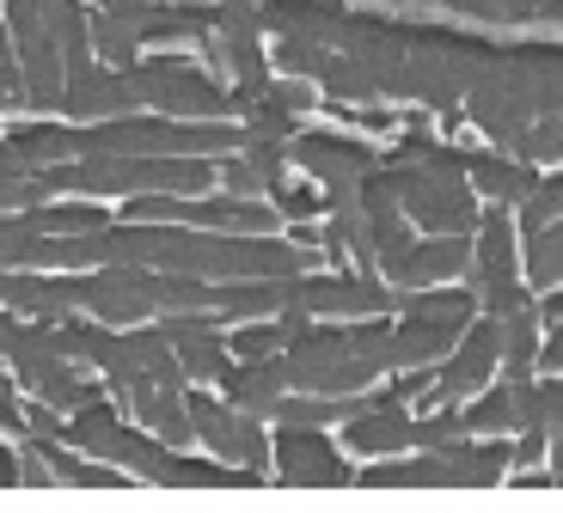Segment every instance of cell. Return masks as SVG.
Returning a JSON list of instances; mask_svg holds the SVG:
<instances>
[{
  "mask_svg": "<svg viewBox=\"0 0 563 513\" xmlns=\"http://www.w3.org/2000/svg\"><path fill=\"white\" fill-rule=\"evenodd\" d=\"M386 190L398 196L410 226L422 233H441V238H472V221H478V196L460 171V147H429L422 159H398V166L380 171Z\"/></svg>",
  "mask_w": 563,
  "mask_h": 513,
  "instance_id": "6da1fadb",
  "label": "cell"
},
{
  "mask_svg": "<svg viewBox=\"0 0 563 513\" xmlns=\"http://www.w3.org/2000/svg\"><path fill=\"white\" fill-rule=\"evenodd\" d=\"M288 305L307 319H331V324H355V319H380L393 312V293L362 269H338V276H288Z\"/></svg>",
  "mask_w": 563,
  "mask_h": 513,
  "instance_id": "3957f363",
  "label": "cell"
},
{
  "mask_svg": "<svg viewBox=\"0 0 563 513\" xmlns=\"http://www.w3.org/2000/svg\"><path fill=\"white\" fill-rule=\"evenodd\" d=\"M465 416V440L472 434H515L521 428V398H515V379H503V386H490L472 410H460Z\"/></svg>",
  "mask_w": 563,
  "mask_h": 513,
  "instance_id": "30bf717a",
  "label": "cell"
},
{
  "mask_svg": "<svg viewBox=\"0 0 563 513\" xmlns=\"http://www.w3.org/2000/svg\"><path fill=\"white\" fill-rule=\"evenodd\" d=\"M269 483L350 489L355 483V465L324 440V428H276V434H269Z\"/></svg>",
  "mask_w": 563,
  "mask_h": 513,
  "instance_id": "8992f818",
  "label": "cell"
},
{
  "mask_svg": "<svg viewBox=\"0 0 563 513\" xmlns=\"http://www.w3.org/2000/svg\"><path fill=\"white\" fill-rule=\"evenodd\" d=\"M521 288H563V221L539 226V233H527V276Z\"/></svg>",
  "mask_w": 563,
  "mask_h": 513,
  "instance_id": "8fae6325",
  "label": "cell"
},
{
  "mask_svg": "<svg viewBox=\"0 0 563 513\" xmlns=\"http://www.w3.org/2000/svg\"><path fill=\"white\" fill-rule=\"evenodd\" d=\"M221 398L233 403L240 416L269 422V416H276V403L288 398V367H282V355H264V361H233V373L221 379Z\"/></svg>",
  "mask_w": 563,
  "mask_h": 513,
  "instance_id": "ba28073f",
  "label": "cell"
},
{
  "mask_svg": "<svg viewBox=\"0 0 563 513\" xmlns=\"http://www.w3.org/2000/svg\"><path fill=\"white\" fill-rule=\"evenodd\" d=\"M19 324H25V319H13V312H0V367H7V348H13Z\"/></svg>",
  "mask_w": 563,
  "mask_h": 513,
  "instance_id": "2e32d148",
  "label": "cell"
},
{
  "mask_svg": "<svg viewBox=\"0 0 563 513\" xmlns=\"http://www.w3.org/2000/svg\"><path fill=\"white\" fill-rule=\"evenodd\" d=\"M539 324H563V288H545V300H533Z\"/></svg>",
  "mask_w": 563,
  "mask_h": 513,
  "instance_id": "9a60e30c",
  "label": "cell"
},
{
  "mask_svg": "<svg viewBox=\"0 0 563 513\" xmlns=\"http://www.w3.org/2000/svg\"><path fill=\"white\" fill-rule=\"evenodd\" d=\"M0 434H7V440L25 434V398H19V386H13L7 367H0Z\"/></svg>",
  "mask_w": 563,
  "mask_h": 513,
  "instance_id": "5bb4252c",
  "label": "cell"
},
{
  "mask_svg": "<svg viewBox=\"0 0 563 513\" xmlns=\"http://www.w3.org/2000/svg\"><path fill=\"white\" fill-rule=\"evenodd\" d=\"M129 86H135L141 111L172 116V123H233L227 86L184 56H141L135 68H129Z\"/></svg>",
  "mask_w": 563,
  "mask_h": 513,
  "instance_id": "7a4b0ae2",
  "label": "cell"
},
{
  "mask_svg": "<svg viewBox=\"0 0 563 513\" xmlns=\"http://www.w3.org/2000/svg\"><path fill=\"white\" fill-rule=\"evenodd\" d=\"M472 264V238H410V250H398L386 276L405 288H435L441 276H465Z\"/></svg>",
  "mask_w": 563,
  "mask_h": 513,
  "instance_id": "9c48e42d",
  "label": "cell"
},
{
  "mask_svg": "<svg viewBox=\"0 0 563 513\" xmlns=\"http://www.w3.org/2000/svg\"><path fill=\"white\" fill-rule=\"evenodd\" d=\"M288 159L307 171V183L324 190V209H331V202H355L362 178L374 171V153L350 135H331V129H300V135L288 141Z\"/></svg>",
  "mask_w": 563,
  "mask_h": 513,
  "instance_id": "5b68a950",
  "label": "cell"
},
{
  "mask_svg": "<svg viewBox=\"0 0 563 513\" xmlns=\"http://www.w3.org/2000/svg\"><path fill=\"white\" fill-rule=\"evenodd\" d=\"M460 171H465V183H472V196H490L496 209L527 202L533 183H539V171L527 166V159H515V153H490V147H460Z\"/></svg>",
  "mask_w": 563,
  "mask_h": 513,
  "instance_id": "52a82bcc",
  "label": "cell"
},
{
  "mask_svg": "<svg viewBox=\"0 0 563 513\" xmlns=\"http://www.w3.org/2000/svg\"><path fill=\"white\" fill-rule=\"evenodd\" d=\"M80 312L92 324H111V331H129V324L159 319V269H86L80 276Z\"/></svg>",
  "mask_w": 563,
  "mask_h": 513,
  "instance_id": "277c9868",
  "label": "cell"
},
{
  "mask_svg": "<svg viewBox=\"0 0 563 513\" xmlns=\"http://www.w3.org/2000/svg\"><path fill=\"white\" fill-rule=\"evenodd\" d=\"M558 214H563V178H539L533 196H527V209H521V226L539 233V226H551Z\"/></svg>",
  "mask_w": 563,
  "mask_h": 513,
  "instance_id": "4fadbf2b",
  "label": "cell"
},
{
  "mask_svg": "<svg viewBox=\"0 0 563 513\" xmlns=\"http://www.w3.org/2000/svg\"><path fill=\"white\" fill-rule=\"evenodd\" d=\"M508 153L527 159V166H539V159H563V116H533Z\"/></svg>",
  "mask_w": 563,
  "mask_h": 513,
  "instance_id": "7c38bea8",
  "label": "cell"
}]
</instances>
